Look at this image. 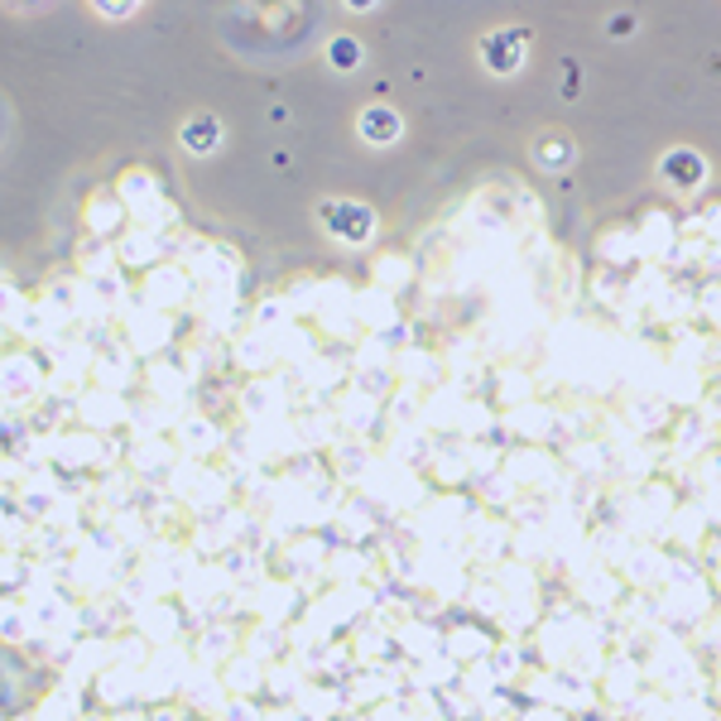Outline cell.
<instances>
[{"label": "cell", "instance_id": "obj_9", "mask_svg": "<svg viewBox=\"0 0 721 721\" xmlns=\"http://www.w3.org/2000/svg\"><path fill=\"white\" fill-rule=\"evenodd\" d=\"M611 34H635V20H630V15H620V20H611Z\"/></svg>", "mask_w": 721, "mask_h": 721}, {"label": "cell", "instance_id": "obj_8", "mask_svg": "<svg viewBox=\"0 0 721 721\" xmlns=\"http://www.w3.org/2000/svg\"><path fill=\"white\" fill-rule=\"evenodd\" d=\"M96 10H102V15H111V20H126L135 5H96Z\"/></svg>", "mask_w": 721, "mask_h": 721}, {"label": "cell", "instance_id": "obj_7", "mask_svg": "<svg viewBox=\"0 0 721 721\" xmlns=\"http://www.w3.org/2000/svg\"><path fill=\"white\" fill-rule=\"evenodd\" d=\"M328 58H332V68H336V72H356V63H361V44L342 34V39H332Z\"/></svg>", "mask_w": 721, "mask_h": 721}, {"label": "cell", "instance_id": "obj_3", "mask_svg": "<svg viewBox=\"0 0 721 721\" xmlns=\"http://www.w3.org/2000/svg\"><path fill=\"white\" fill-rule=\"evenodd\" d=\"M659 178L673 188H697L707 178V159L697 150H669L664 159H659Z\"/></svg>", "mask_w": 721, "mask_h": 721}, {"label": "cell", "instance_id": "obj_1", "mask_svg": "<svg viewBox=\"0 0 721 721\" xmlns=\"http://www.w3.org/2000/svg\"><path fill=\"white\" fill-rule=\"evenodd\" d=\"M318 222L328 226V236L346 240V246H366L370 236H376V212L366 208V202H346V198H328L318 202Z\"/></svg>", "mask_w": 721, "mask_h": 721}, {"label": "cell", "instance_id": "obj_4", "mask_svg": "<svg viewBox=\"0 0 721 721\" xmlns=\"http://www.w3.org/2000/svg\"><path fill=\"white\" fill-rule=\"evenodd\" d=\"M356 130H361V140L366 144H390V140H400V130H404V120L394 106H366L356 120Z\"/></svg>", "mask_w": 721, "mask_h": 721}, {"label": "cell", "instance_id": "obj_2", "mask_svg": "<svg viewBox=\"0 0 721 721\" xmlns=\"http://www.w3.org/2000/svg\"><path fill=\"white\" fill-rule=\"evenodd\" d=\"M524 48H529V34L515 29V24H505V29H486V34H481L476 54H481V63H486L490 72H520Z\"/></svg>", "mask_w": 721, "mask_h": 721}, {"label": "cell", "instance_id": "obj_5", "mask_svg": "<svg viewBox=\"0 0 721 721\" xmlns=\"http://www.w3.org/2000/svg\"><path fill=\"white\" fill-rule=\"evenodd\" d=\"M178 140H184V150H188V154H212L216 144H222V120L208 116V111L192 116V120H184Z\"/></svg>", "mask_w": 721, "mask_h": 721}, {"label": "cell", "instance_id": "obj_6", "mask_svg": "<svg viewBox=\"0 0 721 721\" xmlns=\"http://www.w3.org/2000/svg\"><path fill=\"white\" fill-rule=\"evenodd\" d=\"M572 154H577V144L563 135V130H544V135L534 140V159L539 164H548V168H563V164H572Z\"/></svg>", "mask_w": 721, "mask_h": 721}]
</instances>
